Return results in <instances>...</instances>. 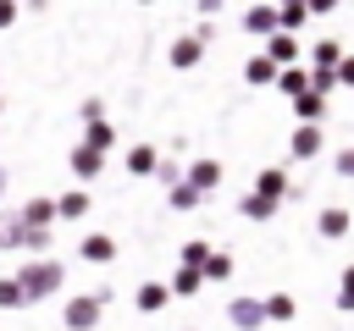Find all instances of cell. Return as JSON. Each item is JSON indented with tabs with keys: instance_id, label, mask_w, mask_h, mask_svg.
I'll return each mask as SVG.
<instances>
[{
	"instance_id": "30bf717a",
	"label": "cell",
	"mask_w": 354,
	"mask_h": 331,
	"mask_svg": "<svg viewBox=\"0 0 354 331\" xmlns=\"http://www.w3.org/2000/svg\"><path fill=\"white\" fill-rule=\"evenodd\" d=\"M243 77H249V83H271V77H277V61H271V55H254V61L243 66Z\"/></svg>"
},
{
	"instance_id": "7a4b0ae2",
	"label": "cell",
	"mask_w": 354,
	"mask_h": 331,
	"mask_svg": "<svg viewBox=\"0 0 354 331\" xmlns=\"http://www.w3.org/2000/svg\"><path fill=\"white\" fill-rule=\"evenodd\" d=\"M266 55H271L277 66H293V61H299V44H293V33H271V44H266Z\"/></svg>"
},
{
	"instance_id": "4fadbf2b",
	"label": "cell",
	"mask_w": 354,
	"mask_h": 331,
	"mask_svg": "<svg viewBox=\"0 0 354 331\" xmlns=\"http://www.w3.org/2000/svg\"><path fill=\"white\" fill-rule=\"evenodd\" d=\"M66 314H72V325H94V314H100V303H94V298H77V303H72Z\"/></svg>"
},
{
	"instance_id": "5b68a950",
	"label": "cell",
	"mask_w": 354,
	"mask_h": 331,
	"mask_svg": "<svg viewBox=\"0 0 354 331\" xmlns=\"http://www.w3.org/2000/svg\"><path fill=\"white\" fill-rule=\"evenodd\" d=\"M100 160H105V154H100V149H88V143H77V149H72V171H77V177H94V171H100Z\"/></svg>"
},
{
	"instance_id": "44dd1931",
	"label": "cell",
	"mask_w": 354,
	"mask_h": 331,
	"mask_svg": "<svg viewBox=\"0 0 354 331\" xmlns=\"http://www.w3.org/2000/svg\"><path fill=\"white\" fill-rule=\"evenodd\" d=\"M337 77H343V83H354V61H343V66H337Z\"/></svg>"
},
{
	"instance_id": "8992f818",
	"label": "cell",
	"mask_w": 354,
	"mask_h": 331,
	"mask_svg": "<svg viewBox=\"0 0 354 331\" xmlns=\"http://www.w3.org/2000/svg\"><path fill=\"white\" fill-rule=\"evenodd\" d=\"M199 50H205V39H199V33H194V39H177V44H171V61H177V66H194V61H199Z\"/></svg>"
},
{
	"instance_id": "7c38bea8",
	"label": "cell",
	"mask_w": 354,
	"mask_h": 331,
	"mask_svg": "<svg viewBox=\"0 0 354 331\" xmlns=\"http://www.w3.org/2000/svg\"><path fill=\"white\" fill-rule=\"evenodd\" d=\"M83 210H88V193H83V188H72V193L61 199V215H66V221H77Z\"/></svg>"
},
{
	"instance_id": "277c9868",
	"label": "cell",
	"mask_w": 354,
	"mask_h": 331,
	"mask_svg": "<svg viewBox=\"0 0 354 331\" xmlns=\"http://www.w3.org/2000/svg\"><path fill=\"white\" fill-rule=\"evenodd\" d=\"M22 276H28V281H22V292H50V287H55V276H61V270H55V265H28V270H22Z\"/></svg>"
},
{
	"instance_id": "ac0fdd59",
	"label": "cell",
	"mask_w": 354,
	"mask_h": 331,
	"mask_svg": "<svg viewBox=\"0 0 354 331\" xmlns=\"http://www.w3.org/2000/svg\"><path fill=\"white\" fill-rule=\"evenodd\" d=\"M282 88H288L293 99H299V94H310V83H304V72H299V66H288V72H282Z\"/></svg>"
},
{
	"instance_id": "603a6c76",
	"label": "cell",
	"mask_w": 354,
	"mask_h": 331,
	"mask_svg": "<svg viewBox=\"0 0 354 331\" xmlns=\"http://www.w3.org/2000/svg\"><path fill=\"white\" fill-rule=\"evenodd\" d=\"M0 193H6V171H0Z\"/></svg>"
},
{
	"instance_id": "3957f363",
	"label": "cell",
	"mask_w": 354,
	"mask_h": 331,
	"mask_svg": "<svg viewBox=\"0 0 354 331\" xmlns=\"http://www.w3.org/2000/svg\"><path fill=\"white\" fill-rule=\"evenodd\" d=\"M321 149V132H315V121H299V132H293V160H310Z\"/></svg>"
},
{
	"instance_id": "e0dca14e",
	"label": "cell",
	"mask_w": 354,
	"mask_h": 331,
	"mask_svg": "<svg viewBox=\"0 0 354 331\" xmlns=\"http://www.w3.org/2000/svg\"><path fill=\"white\" fill-rule=\"evenodd\" d=\"M111 237H83V259H111Z\"/></svg>"
},
{
	"instance_id": "52a82bcc",
	"label": "cell",
	"mask_w": 354,
	"mask_h": 331,
	"mask_svg": "<svg viewBox=\"0 0 354 331\" xmlns=\"http://www.w3.org/2000/svg\"><path fill=\"white\" fill-rule=\"evenodd\" d=\"M293 110H299V121H315V116L326 110V99H321V88H310V94H299V99H293Z\"/></svg>"
},
{
	"instance_id": "5bb4252c",
	"label": "cell",
	"mask_w": 354,
	"mask_h": 331,
	"mask_svg": "<svg viewBox=\"0 0 354 331\" xmlns=\"http://www.w3.org/2000/svg\"><path fill=\"white\" fill-rule=\"evenodd\" d=\"M83 143L105 154V149H111V127H105V121H88V138H83Z\"/></svg>"
},
{
	"instance_id": "9c48e42d",
	"label": "cell",
	"mask_w": 354,
	"mask_h": 331,
	"mask_svg": "<svg viewBox=\"0 0 354 331\" xmlns=\"http://www.w3.org/2000/svg\"><path fill=\"white\" fill-rule=\"evenodd\" d=\"M254 193H266V199H282V193H288V177H282V171H260V177H254Z\"/></svg>"
},
{
	"instance_id": "2e32d148",
	"label": "cell",
	"mask_w": 354,
	"mask_h": 331,
	"mask_svg": "<svg viewBox=\"0 0 354 331\" xmlns=\"http://www.w3.org/2000/svg\"><path fill=\"white\" fill-rule=\"evenodd\" d=\"M271 210H277V199H266V193H249V199H243V215H254V221L271 215Z\"/></svg>"
},
{
	"instance_id": "6da1fadb",
	"label": "cell",
	"mask_w": 354,
	"mask_h": 331,
	"mask_svg": "<svg viewBox=\"0 0 354 331\" xmlns=\"http://www.w3.org/2000/svg\"><path fill=\"white\" fill-rule=\"evenodd\" d=\"M243 28H249V33H266V39H271V33L282 28V6H266V0H260V6H254V11L243 17Z\"/></svg>"
},
{
	"instance_id": "ba28073f",
	"label": "cell",
	"mask_w": 354,
	"mask_h": 331,
	"mask_svg": "<svg viewBox=\"0 0 354 331\" xmlns=\"http://www.w3.org/2000/svg\"><path fill=\"white\" fill-rule=\"evenodd\" d=\"M188 182H194L199 193H205V188H216V182H221V166H216V160H199V166L188 171Z\"/></svg>"
},
{
	"instance_id": "9a60e30c",
	"label": "cell",
	"mask_w": 354,
	"mask_h": 331,
	"mask_svg": "<svg viewBox=\"0 0 354 331\" xmlns=\"http://www.w3.org/2000/svg\"><path fill=\"white\" fill-rule=\"evenodd\" d=\"M199 199H205V193H199L194 182H183V188H171V204H177V210H194Z\"/></svg>"
},
{
	"instance_id": "d6986e66",
	"label": "cell",
	"mask_w": 354,
	"mask_h": 331,
	"mask_svg": "<svg viewBox=\"0 0 354 331\" xmlns=\"http://www.w3.org/2000/svg\"><path fill=\"white\" fill-rule=\"evenodd\" d=\"M155 166H160L155 149H133V154H127V171H155Z\"/></svg>"
},
{
	"instance_id": "7402d4cb",
	"label": "cell",
	"mask_w": 354,
	"mask_h": 331,
	"mask_svg": "<svg viewBox=\"0 0 354 331\" xmlns=\"http://www.w3.org/2000/svg\"><path fill=\"white\" fill-rule=\"evenodd\" d=\"M332 6H337V0H310V11H332Z\"/></svg>"
},
{
	"instance_id": "ffe728a7",
	"label": "cell",
	"mask_w": 354,
	"mask_h": 331,
	"mask_svg": "<svg viewBox=\"0 0 354 331\" xmlns=\"http://www.w3.org/2000/svg\"><path fill=\"white\" fill-rule=\"evenodd\" d=\"M17 22V0H0V28H11Z\"/></svg>"
},
{
	"instance_id": "8fae6325",
	"label": "cell",
	"mask_w": 354,
	"mask_h": 331,
	"mask_svg": "<svg viewBox=\"0 0 354 331\" xmlns=\"http://www.w3.org/2000/svg\"><path fill=\"white\" fill-rule=\"evenodd\" d=\"M348 232V210H321V237H343Z\"/></svg>"
}]
</instances>
